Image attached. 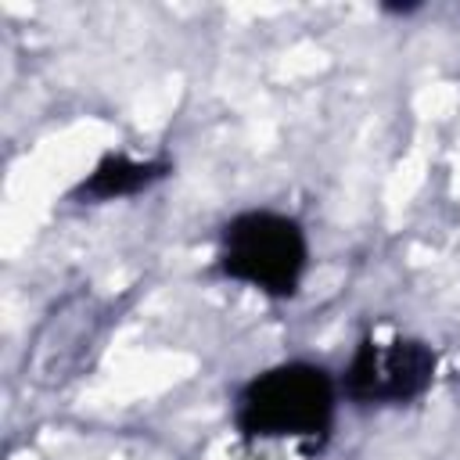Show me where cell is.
<instances>
[{
    "label": "cell",
    "instance_id": "6da1fadb",
    "mask_svg": "<svg viewBox=\"0 0 460 460\" xmlns=\"http://www.w3.org/2000/svg\"><path fill=\"white\" fill-rule=\"evenodd\" d=\"M338 381L309 359H288L248 377L234 399V428L241 438H291L305 453H320L334 431Z\"/></svg>",
    "mask_w": 460,
    "mask_h": 460
},
{
    "label": "cell",
    "instance_id": "7a4b0ae2",
    "mask_svg": "<svg viewBox=\"0 0 460 460\" xmlns=\"http://www.w3.org/2000/svg\"><path fill=\"white\" fill-rule=\"evenodd\" d=\"M216 266L223 277L248 284L266 298H291L309 266V237L288 212L244 208L223 223Z\"/></svg>",
    "mask_w": 460,
    "mask_h": 460
},
{
    "label": "cell",
    "instance_id": "3957f363",
    "mask_svg": "<svg viewBox=\"0 0 460 460\" xmlns=\"http://www.w3.org/2000/svg\"><path fill=\"white\" fill-rule=\"evenodd\" d=\"M438 352L424 338H363L349 367L338 381V392L359 410H385V406H410L424 399L435 385Z\"/></svg>",
    "mask_w": 460,
    "mask_h": 460
},
{
    "label": "cell",
    "instance_id": "277c9868",
    "mask_svg": "<svg viewBox=\"0 0 460 460\" xmlns=\"http://www.w3.org/2000/svg\"><path fill=\"white\" fill-rule=\"evenodd\" d=\"M172 172V162L165 158H129V155H104L75 187V198H90V201H119V198H133L147 187H155L158 180H165Z\"/></svg>",
    "mask_w": 460,
    "mask_h": 460
},
{
    "label": "cell",
    "instance_id": "5b68a950",
    "mask_svg": "<svg viewBox=\"0 0 460 460\" xmlns=\"http://www.w3.org/2000/svg\"><path fill=\"white\" fill-rule=\"evenodd\" d=\"M420 4H385V11H392V14H410V11H417Z\"/></svg>",
    "mask_w": 460,
    "mask_h": 460
}]
</instances>
